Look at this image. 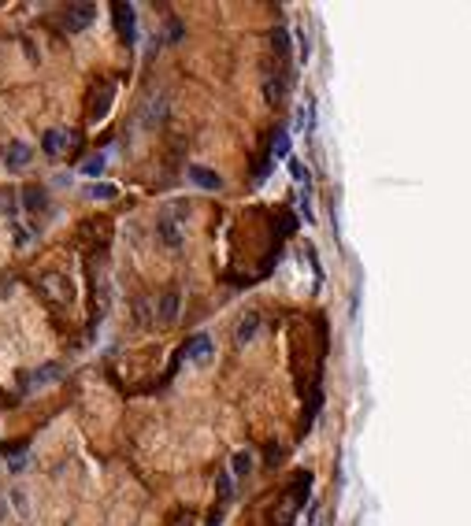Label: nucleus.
<instances>
[{"label":"nucleus","instance_id":"1","mask_svg":"<svg viewBox=\"0 0 471 526\" xmlns=\"http://www.w3.org/2000/svg\"><path fill=\"white\" fill-rule=\"evenodd\" d=\"M186 204H171L167 211H160V219H156V237L167 245V249H182V223L186 219H174V216H182Z\"/></svg>","mask_w":471,"mask_h":526},{"label":"nucleus","instance_id":"2","mask_svg":"<svg viewBox=\"0 0 471 526\" xmlns=\"http://www.w3.org/2000/svg\"><path fill=\"white\" fill-rule=\"evenodd\" d=\"M116 26L126 45H138V11L134 4H116Z\"/></svg>","mask_w":471,"mask_h":526},{"label":"nucleus","instance_id":"3","mask_svg":"<svg viewBox=\"0 0 471 526\" xmlns=\"http://www.w3.org/2000/svg\"><path fill=\"white\" fill-rule=\"evenodd\" d=\"M93 19H96V4H71L67 11H63V26H67L71 34H78V30H86Z\"/></svg>","mask_w":471,"mask_h":526},{"label":"nucleus","instance_id":"4","mask_svg":"<svg viewBox=\"0 0 471 526\" xmlns=\"http://www.w3.org/2000/svg\"><path fill=\"white\" fill-rule=\"evenodd\" d=\"M30 160H34V152H30L26 141H8V149H4V167L8 171H26Z\"/></svg>","mask_w":471,"mask_h":526},{"label":"nucleus","instance_id":"5","mask_svg":"<svg viewBox=\"0 0 471 526\" xmlns=\"http://www.w3.org/2000/svg\"><path fill=\"white\" fill-rule=\"evenodd\" d=\"M41 286H45L48 297L60 301V304H67V301L74 297V293H71V282H67L63 274H45V278H41Z\"/></svg>","mask_w":471,"mask_h":526},{"label":"nucleus","instance_id":"6","mask_svg":"<svg viewBox=\"0 0 471 526\" xmlns=\"http://www.w3.org/2000/svg\"><path fill=\"white\" fill-rule=\"evenodd\" d=\"M186 178H189V182L197 186V189H219V186H223V178H219L216 171L197 167V163H189V167H186Z\"/></svg>","mask_w":471,"mask_h":526},{"label":"nucleus","instance_id":"7","mask_svg":"<svg viewBox=\"0 0 471 526\" xmlns=\"http://www.w3.org/2000/svg\"><path fill=\"white\" fill-rule=\"evenodd\" d=\"M71 145H74V134H67V130H48V134H45V152H48V156L67 152Z\"/></svg>","mask_w":471,"mask_h":526},{"label":"nucleus","instance_id":"8","mask_svg":"<svg viewBox=\"0 0 471 526\" xmlns=\"http://www.w3.org/2000/svg\"><path fill=\"white\" fill-rule=\"evenodd\" d=\"M208 356H212V337L197 334L189 341V349H186V359H189V364H208Z\"/></svg>","mask_w":471,"mask_h":526},{"label":"nucleus","instance_id":"9","mask_svg":"<svg viewBox=\"0 0 471 526\" xmlns=\"http://www.w3.org/2000/svg\"><path fill=\"white\" fill-rule=\"evenodd\" d=\"M19 204H23L26 211H45V208H48V196H45V189L30 186V189H23V193H19Z\"/></svg>","mask_w":471,"mask_h":526},{"label":"nucleus","instance_id":"10","mask_svg":"<svg viewBox=\"0 0 471 526\" xmlns=\"http://www.w3.org/2000/svg\"><path fill=\"white\" fill-rule=\"evenodd\" d=\"M86 196H89V201H116V196H119V186H111V182H89Z\"/></svg>","mask_w":471,"mask_h":526},{"label":"nucleus","instance_id":"11","mask_svg":"<svg viewBox=\"0 0 471 526\" xmlns=\"http://www.w3.org/2000/svg\"><path fill=\"white\" fill-rule=\"evenodd\" d=\"M174 315H178V293L171 289L160 297V323H174Z\"/></svg>","mask_w":471,"mask_h":526},{"label":"nucleus","instance_id":"12","mask_svg":"<svg viewBox=\"0 0 471 526\" xmlns=\"http://www.w3.org/2000/svg\"><path fill=\"white\" fill-rule=\"evenodd\" d=\"M256 330H260V315H256V311H249V315L238 323V341H241V345L253 341V337H256Z\"/></svg>","mask_w":471,"mask_h":526},{"label":"nucleus","instance_id":"13","mask_svg":"<svg viewBox=\"0 0 471 526\" xmlns=\"http://www.w3.org/2000/svg\"><path fill=\"white\" fill-rule=\"evenodd\" d=\"M271 156H279V160H286V156H289V130H275Z\"/></svg>","mask_w":471,"mask_h":526},{"label":"nucleus","instance_id":"14","mask_svg":"<svg viewBox=\"0 0 471 526\" xmlns=\"http://www.w3.org/2000/svg\"><path fill=\"white\" fill-rule=\"evenodd\" d=\"M60 378V364H45V371L30 374V386H45V382H56Z\"/></svg>","mask_w":471,"mask_h":526},{"label":"nucleus","instance_id":"15","mask_svg":"<svg viewBox=\"0 0 471 526\" xmlns=\"http://www.w3.org/2000/svg\"><path fill=\"white\" fill-rule=\"evenodd\" d=\"M111 93H116V86H104V93H101V104H93V123H101L104 115H108V108H111Z\"/></svg>","mask_w":471,"mask_h":526},{"label":"nucleus","instance_id":"16","mask_svg":"<svg viewBox=\"0 0 471 526\" xmlns=\"http://www.w3.org/2000/svg\"><path fill=\"white\" fill-rule=\"evenodd\" d=\"M104 163H108V156H104V152H101V156H89V160L82 163V174H86V178H96V174L104 171Z\"/></svg>","mask_w":471,"mask_h":526},{"label":"nucleus","instance_id":"17","mask_svg":"<svg viewBox=\"0 0 471 526\" xmlns=\"http://www.w3.org/2000/svg\"><path fill=\"white\" fill-rule=\"evenodd\" d=\"M253 471V452H234V474L241 479V474Z\"/></svg>","mask_w":471,"mask_h":526},{"label":"nucleus","instance_id":"18","mask_svg":"<svg viewBox=\"0 0 471 526\" xmlns=\"http://www.w3.org/2000/svg\"><path fill=\"white\" fill-rule=\"evenodd\" d=\"M8 467H11V471H23V467H26V452L19 449V452L11 456V464H8Z\"/></svg>","mask_w":471,"mask_h":526}]
</instances>
